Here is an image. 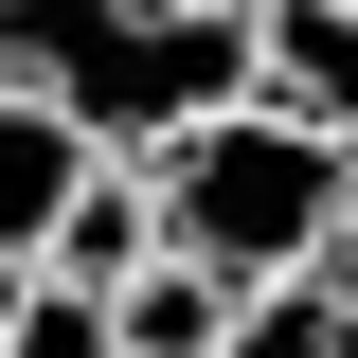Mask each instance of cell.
<instances>
[{
  "label": "cell",
  "mask_w": 358,
  "mask_h": 358,
  "mask_svg": "<svg viewBox=\"0 0 358 358\" xmlns=\"http://www.w3.org/2000/svg\"><path fill=\"white\" fill-rule=\"evenodd\" d=\"M90 162H108V143H72V126L36 108V90L0 72V251H36V233H54V197H72Z\"/></svg>",
  "instance_id": "8992f818"
},
{
  "label": "cell",
  "mask_w": 358,
  "mask_h": 358,
  "mask_svg": "<svg viewBox=\"0 0 358 358\" xmlns=\"http://www.w3.org/2000/svg\"><path fill=\"white\" fill-rule=\"evenodd\" d=\"M143 197H162V251H197L215 287H268V268H322V233L358 197V143H322V126L233 90L179 143H143Z\"/></svg>",
  "instance_id": "7a4b0ae2"
},
{
  "label": "cell",
  "mask_w": 358,
  "mask_h": 358,
  "mask_svg": "<svg viewBox=\"0 0 358 358\" xmlns=\"http://www.w3.org/2000/svg\"><path fill=\"white\" fill-rule=\"evenodd\" d=\"M0 358H108V287H54V268H18V322H0Z\"/></svg>",
  "instance_id": "ba28073f"
},
{
  "label": "cell",
  "mask_w": 358,
  "mask_h": 358,
  "mask_svg": "<svg viewBox=\"0 0 358 358\" xmlns=\"http://www.w3.org/2000/svg\"><path fill=\"white\" fill-rule=\"evenodd\" d=\"M233 36H251V108L358 143V0H251Z\"/></svg>",
  "instance_id": "3957f363"
},
{
  "label": "cell",
  "mask_w": 358,
  "mask_h": 358,
  "mask_svg": "<svg viewBox=\"0 0 358 358\" xmlns=\"http://www.w3.org/2000/svg\"><path fill=\"white\" fill-rule=\"evenodd\" d=\"M143 251H162V197H143V162H90L72 197H54V233H36V268H54V287H126Z\"/></svg>",
  "instance_id": "277c9868"
},
{
  "label": "cell",
  "mask_w": 358,
  "mask_h": 358,
  "mask_svg": "<svg viewBox=\"0 0 358 358\" xmlns=\"http://www.w3.org/2000/svg\"><path fill=\"white\" fill-rule=\"evenodd\" d=\"M215 18H251V0H215Z\"/></svg>",
  "instance_id": "30bf717a"
},
{
  "label": "cell",
  "mask_w": 358,
  "mask_h": 358,
  "mask_svg": "<svg viewBox=\"0 0 358 358\" xmlns=\"http://www.w3.org/2000/svg\"><path fill=\"white\" fill-rule=\"evenodd\" d=\"M215 358H358V287L341 268H268V287H233V341Z\"/></svg>",
  "instance_id": "52a82bcc"
},
{
  "label": "cell",
  "mask_w": 358,
  "mask_h": 358,
  "mask_svg": "<svg viewBox=\"0 0 358 358\" xmlns=\"http://www.w3.org/2000/svg\"><path fill=\"white\" fill-rule=\"evenodd\" d=\"M0 72L36 90L72 143L143 162V143H179L197 108L251 90V36L215 0H0Z\"/></svg>",
  "instance_id": "6da1fadb"
},
{
  "label": "cell",
  "mask_w": 358,
  "mask_h": 358,
  "mask_svg": "<svg viewBox=\"0 0 358 358\" xmlns=\"http://www.w3.org/2000/svg\"><path fill=\"white\" fill-rule=\"evenodd\" d=\"M215 341H233V287L197 251H143L126 287H108V358H215Z\"/></svg>",
  "instance_id": "5b68a950"
},
{
  "label": "cell",
  "mask_w": 358,
  "mask_h": 358,
  "mask_svg": "<svg viewBox=\"0 0 358 358\" xmlns=\"http://www.w3.org/2000/svg\"><path fill=\"white\" fill-rule=\"evenodd\" d=\"M18 268H36V251H0V322H18Z\"/></svg>",
  "instance_id": "9c48e42d"
}]
</instances>
